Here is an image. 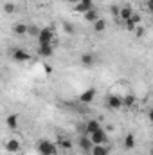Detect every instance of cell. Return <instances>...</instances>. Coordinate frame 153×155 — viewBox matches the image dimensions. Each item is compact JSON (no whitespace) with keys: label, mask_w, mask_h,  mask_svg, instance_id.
I'll return each mask as SVG.
<instances>
[{"label":"cell","mask_w":153,"mask_h":155,"mask_svg":"<svg viewBox=\"0 0 153 155\" xmlns=\"http://www.w3.org/2000/svg\"><path fill=\"white\" fill-rule=\"evenodd\" d=\"M36 148H38L40 155H56V152H58V146L54 143L47 141V139H41L38 144H36Z\"/></svg>","instance_id":"cell-1"},{"label":"cell","mask_w":153,"mask_h":155,"mask_svg":"<svg viewBox=\"0 0 153 155\" xmlns=\"http://www.w3.org/2000/svg\"><path fill=\"white\" fill-rule=\"evenodd\" d=\"M52 40H54V31H52L50 27H43V29H40L38 45L40 43H52Z\"/></svg>","instance_id":"cell-2"},{"label":"cell","mask_w":153,"mask_h":155,"mask_svg":"<svg viewBox=\"0 0 153 155\" xmlns=\"http://www.w3.org/2000/svg\"><path fill=\"white\" fill-rule=\"evenodd\" d=\"M88 139L92 141V144H105L106 143V132L103 128H97L96 132H92L88 135Z\"/></svg>","instance_id":"cell-3"},{"label":"cell","mask_w":153,"mask_h":155,"mask_svg":"<svg viewBox=\"0 0 153 155\" xmlns=\"http://www.w3.org/2000/svg\"><path fill=\"white\" fill-rule=\"evenodd\" d=\"M13 60L16 61V63H25V61H29L31 60V56H29V52L27 51H24V49H20V47H16L15 51H13Z\"/></svg>","instance_id":"cell-4"},{"label":"cell","mask_w":153,"mask_h":155,"mask_svg":"<svg viewBox=\"0 0 153 155\" xmlns=\"http://www.w3.org/2000/svg\"><path fill=\"white\" fill-rule=\"evenodd\" d=\"M106 105H108L110 110H121V108H122L121 96H117V94H108V97H106Z\"/></svg>","instance_id":"cell-5"},{"label":"cell","mask_w":153,"mask_h":155,"mask_svg":"<svg viewBox=\"0 0 153 155\" xmlns=\"http://www.w3.org/2000/svg\"><path fill=\"white\" fill-rule=\"evenodd\" d=\"M94 7V0H79L76 5H74V13L77 15H85L88 9Z\"/></svg>","instance_id":"cell-6"},{"label":"cell","mask_w":153,"mask_h":155,"mask_svg":"<svg viewBox=\"0 0 153 155\" xmlns=\"http://www.w3.org/2000/svg\"><path fill=\"white\" fill-rule=\"evenodd\" d=\"M132 13H133V7L130 5V4H124L121 9H119V13H117V22H126L130 16H132Z\"/></svg>","instance_id":"cell-7"},{"label":"cell","mask_w":153,"mask_h":155,"mask_svg":"<svg viewBox=\"0 0 153 155\" xmlns=\"http://www.w3.org/2000/svg\"><path fill=\"white\" fill-rule=\"evenodd\" d=\"M77 146H79V150L81 152H85V153H90V150H92V141L88 139V135H79V139H77Z\"/></svg>","instance_id":"cell-8"},{"label":"cell","mask_w":153,"mask_h":155,"mask_svg":"<svg viewBox=\"0 0 153 155\" xmlns=\"http://www.w3.org/2000/svg\"><path fill=\"white\" fill-rule=\"evenodd\" d=\"M94 99H96V88H94V87L86 88V90H85V92H81V96H79V101H81V103H85V105L92 103Z\"/></svg>","instance_id":"cell-9"},{"label":"cell","mask_w":153,"mask_h":155,"mask_svg":"<svg viewBox=\"0 0 153 155\" xmlns=\"http://www.w3.org/2000/svg\"><path fill=\"white\" fill-rule=\"evenodd\" d=\"M38 54L43 58H50L54 54V45L52 43H40L38 45Z\"/></svg>","instance_id":"cell-10"},{"label":"cell","mask_w":153,"mask_h":155,"mask_svg":"<svg viewBox=\"0 0 153 155\" xmlns=\"http://www.w3.org/2000/svg\"><path fill=\"white\" fill-rule=\"evenodd\" d=\"M121 101H122V108H133L135 103H137V97L132 92H128V94L121 96Z\"/></svg>","instance_id":"cell-11"},{"label":"cell","mask_w":153,"mask_h":155,"mask_svg":"<svg viewBox=\"0 0 153 155\" xmlns=\"http://www.w3.org/2000/svg\"><path fill=\"white\" fill-rule=\"evenodd\" d=\"M5 150H7L9 153H16V152H20V141H18V139H7V143H5Z\"/></svg>","instance_id":"cell-12"},{"label":"cell","mask_w":153,"mask_h":155,"mask_svg":"<svg viewBox=\"0 0 153 155\" xmlns=\"http://www.w3.org/2000/svg\"><path fill=\"white\" fill-rule=\"evenodd\" d=\"M110 153V148L105 146V144H94L92 150H90V155H108Z\"/></svg>","instance_id":"cell-13"},{"label":"cell","mask_w":153,"mask_h":155,"mask_svg":"<svg viewBox=\"0 0 153 155\" xmlns=\"http://www.w3.org/2000/svg\"><path fill=\"white\" fill-rule=\"evenodd\" d=\"M13 33H15L16 36H25V35H27V25H25L24 22H18V24L13 25Z\"/></svg>","instance_id":"cell-14"},{"label":"cell","mask_w":153,"mask_h":155,"mask_svg":"<svg viewBox=\"0 0 153 155\" xmlns=\"http://www.w3.org/2000/svg\"><path fill=\"white\" fill-rule=\"evenodd\" d=\"M97 128H101L99 121H96V119H90V121H86V126H85V134H86V135H90V134H92V132H96Z\"/></svg>","instance_id":"cell-15"},{"label":"cell","mask_w":153,"mask_h":155,"mask_svg":"<svg viewBox=\"0 0 153 155\" xmlns=\"http://www.w3.org/2000/svg\"><path fill=\"white\" fill-rule=\"evenodd\" d=\"M122 146H124V150H133L135 148V137H133V134H128L126 137H124V141H122Z\"/></svg>","instance_id":"cell-16"},{"label":"cell","mask_w":153,"mask_h":155,"mask_svg":"<svg viewBox=\"0 0 153 155\" xmlns=\"http://www.w3.org/2000/svg\"><path fill=\"white\" fill-rule=\"evenodd\" d=\"M5 124H7V128L15 130L18 126V114H9V116L5 117Z\"/></svg>","instance_id":"cell-17"},{"label":"cell","mask_w":153,"mask_h":155,"mask_svg":"<svg viewBox=\"0 0 153 155\" xmlns=\"http://www.w3.org/2000/svg\"><path fill=\"white\" fill-rule=\"evenodd\" d=\"M96 63V56L94 54H83L81 56V65L83 67H92Z\"/></svg>","instance_id":"cell-18"},{"label":"cell","mask_w":153,"mask_h":155,"mask_svg":"<svg viewBox=\"0 0 153 155\" xmlns=\"http://www.w3.org/2000/svg\"><path fill=\"white\" fill-rule=\"evenodd\" d=\"M83 16H85V20H86V22H90V24H94V22H96V20L99 18L97 11H96L94 7H92V9H88V11H86V13H85Z\"/></svg>","instance_id":"cell-19"},{"label":"cell","mask_w":153,"mask_h":155,"mask_svg":"<svg viewBox=\"0 0 153 155\" xmlns=\"http://www.w3.org/2000/svg\"><path fill=\"white\" fill-rule=\"evenodd\" d=\"M92 25H94V31H96V33H103V31L106 29V22H105L103 18H97Z\"/></svg>","instance_id":"cell-20"},{"label":"cell","mask_w":153,"mask_h":155,"mask_svg":"<svg viewBox=\"0 0 153 155\" xmlns=\"http://www.w3.org/2000/svg\"><path fill=\"white\" fill-rule=\"evenodd\" d=\"M128 22H130V24H133V25L137 27V25H141L142 18H141V15H139V13H135V11H133V13H132V16L128 18Z\"/></svg>","instance_id":"cell-21"},{"label":"cell","mask_w":153,"mask_h":155,"mask_svg":"<svg viewBox=\"0 0 153 155\" xmlns=\"http://www.w3.org/2000/svg\"><path fill=\"white\" fill-rule=\"evenodd\" d=\"M15 11H16V5H15L13 2H5V4H4V13H5V15H13Z\"/></svg>","instance_id":"cell-22"},{"label":"cell","mask_w":153,"mask_h":155,"mask_svg":"<svg viewBox=\"0 0 153 155\" xmlns=\"http://www.w3.org/2000/svg\"><path fill=\"white\" fill-rule=\"evenodd\" d=\"M56 146H60V148H63V150H72V143H70L69 139H60V143H58Z\"/></svg>","instance_id":"cell-23"},{"label":"cell","mask_w":153,"mask_h":155,"mask_svg":"<svg viewBox=\"0 0 153 155\" xmlns=\"http://www.w3.org/2000/svg\"><path fill=\"white\" fill-rule=\"evenodd\" d=\"M38 33H40V29L36 27V25H27V35H29V36L38 38Z\"/></svg>","instance_id":"cell-24"},{"label":"cell","mask_w":153,"mask_h":155,"mask_svg":"<svg viewBox=\"0 0 153 155\" xmlns=\"http://www.w3.org/2000/svg\"><path fill=\"white\" fill-rule=\"evenodd\" d=\"M63 31H65L67 35H74V33H76V27H74L70 22H65V24H63Z\"/></svg>","instance_id":"cell-25"},{"label":"cell","mask_w":153,"mask_h":155,"mask_svg":"<svg viewBox=\"0 0 153 155\" xmlns=\"http://www.w3.org/2000/svg\"><path fill=\"white\" fill-rule=\"evenodd\" d=\"M135 35H137L139 38H141V36H144V27H141V25H137V27H135Z\"/></svg>","instance_id":"cell-26"},{"label":"cell","mask_w":153,"mask_h":155,"mask_svg":"<svg viewBox=\"0 0 153 155\" xmlns=\"http://www.w3.org/2000/svg\"><path fill=\"white\" fill-rule=\"evenodd\" d=\"M146 7L151 11V7H153V0H146Z\"/></svg>","instance_id":"cell-27"},{"label":"cell","mask_w":153,"mask_h":155,"mask_svg":"<svg viewBox=\"0 0 153 155\" xmlns=\"http://www.w3.org/2000/svg\"><path fill=\"white\" fill-rule=\"evenodd\" d=\"M65 2H69V4H74V5H76L77 2H79V0H65Z\"/></svg>","instance_id":"cell-28"}]
</instances>
